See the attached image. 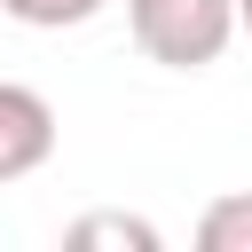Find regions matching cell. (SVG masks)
I'll list each match as a JSON object with an SVG mask.
<instances>
[{"label":"cell","mask_w":252,"mask_h":252,"mask_svg":"<svg viewBox=\"0 0 252 252\" xmlns=\"http://www.w3.org/2000/svg\"><path fill=\"white\" fill-rule=\"evenodd\" d=\"M126 32L150 63L165 71H205L228 55V39L244 32L236 0H126Z\"/></svg>","instance_id":"cell-1"},{"label":"cell","mask_w":252,"mask_h":252,"mask_svg":"<svg viewBox=\"0 0 252 252\" xmlns=\"http://www.w3.org/2000/svg\"><path fill=\"white\" fill-rule=\"evenodd\" d=\"M197 252H252V189H228L197 220Z\"/></svg>","instance_id":"cell-4"},{"label":"cell","mask_w":252,"mask_h":252,"mask_svg":"<svg viewBox=\"0 0 252 252\" xmlns=\"http://www.w3.org/2000/svg\"><path fill=\"white\" fill-rule=\"evenodd\" d=\"M236 16H244V32H252V0H236Z\"/></svg>","instance_id":"cell-6"},{"label":"cell","mask_w":252,"mask_h":252,"mask_svg":"<svg viewBox=\"0 0 252 252\" xmlns=\"http://www.w3.org/2000/svg\"><path fill=\"white\" fill-rule=\"evenodd\" d=\"M47 150H55V110H47V94L24 87V79H8V87H0V181L39 173Z\"/></svg>","instance_id":"cell-2"},{"label":"cell","mask_w":252,"mask_h":252,"mask_svg":"<svg viewBox=\"0 0 252 252\" xmlns=\"http://www.w3.org/2000/svg\"><path fill=\"white\" fill-rule=\"evenodd\" d=\"M63 244H71V252H158L165 236H158L142 213H79V220L63 228Z\"/></svg>","instance_id":"cell-3"},{"label":"cell","mask_w":252,"mask_h":252,"mask_svg":"<svg viewBox=\"0 0 252 252\" xmlns=\"http://www.w3.org/2000/svg\"><path fill=\"white\" fill-rule=\"evenodd\" d=\"M16 24H32V32H71V24H87V16H102V0H0Z\"/></svg>","instance_id":"cell-5"}]
</instances>
